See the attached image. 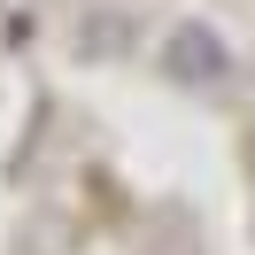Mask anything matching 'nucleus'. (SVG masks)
<instances>
[{"label": "nucleus", "mask_w": 255, "mask_h": 255, "mask_svg": "<svg viewBox=\"0 0 255 255\" xmlns=\"http://www.w3.org/2000/svg\"><path fill=\"white\" fill-rule=\"evenodd\" d=\"M162 70H170L178 85H217L224 70H232V47H224L209 23H178L170 47H162Z\"/></svg>", "instance_id": "nucleus-1"}, {"label": "nucleus", "mask_w": 255, "mask_h": 255, "mask_svg": "<svg viewBox=\"0 0 255 255\" xmlns=\"http://www.w3.org/2000/svg\"><path fill=\"white\" fill-rule=\"evenodd\" d=\"M78 47H85V54H124V47H131V16H124V8H85Z\"/></svg>", "instance_id": "nucleus-2"}, {"label": "nucleus", "mask_w": 255, "mask_h": 255, "mask_svg": "<svg viewBox=\"0 0 255 255\" xmlns=\"http://www.w3.org/2000/svg\"><path fill=\"white\" fill-rule=\"evenodd\" d=\"M16 255H70V224L62 217H31L16 232Z\"/></svg>", "instance_id": "nucleus-3"}]
</instances>
